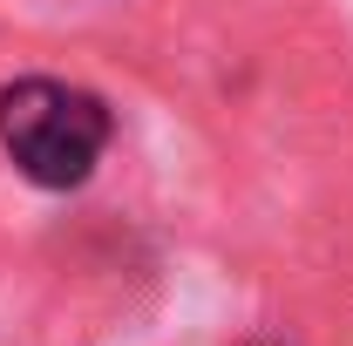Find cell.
I'll list each match as a JSON object with an SVG mask.
<instances>
[{
    "label": "cell",
    "mask_w": 353,
    "mask_h": 346,
    "mask_svg": "<svg viewBox=\"0 0 353 346\" xmlns=\"http://www.w3.org/2000/svg\"><path fill=\"white\" fill-rule=\"evenodd\" d=\"M0 143H7V156L34 176V183L75 190L95 170L102 143H109V109L88 88L28 75V82L0 88Z\"/></svg>",
    "instance_id": "cell-1"
}]
</instances>
